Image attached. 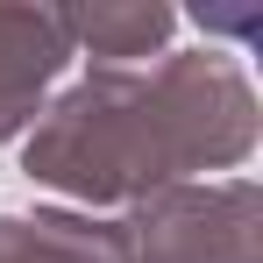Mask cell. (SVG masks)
Instances as JSON below:
<instances>
[{
	"label": "cell",
	"mask_w": 263,
	"mask_h": 263,
	"mask_svg": "<svg viewBox=\"0 0 263 263\" xmlns=\"http://www.w3.org/2000/svg\"><path fill=\"white\" fill-rule=\"evenodd\" d=\"M256 86L220 50H171L149 71H86L22 135V171L79 206H135L192 171L256 157Z\"/></svg>",
	"instance_id": "1"
},
{
	"label": "cell",
	"mask_w": 263,
	"mask_h": 263,
	"mask_svg": "<svg viewBox=\"0 0 263 263\" xmlns=\"http://www.w3.org/2000/svg\"><path fill=\"white\" fill-rule=\"evenodd\" d=\"M121 263H263V185L256 178H185L135 199Z\"/></svg>",
	"instance_id": "2"
},
{
	"label": "cell",
	"mask_w": 263,
	"mask_h": 263,
	"mask_svg": "<svg viewBox=\"0 0 263 263\" xmlns=\"http://www.w3.org/2000/svg\"><path fill=\"white\" fill-rule=\"evenodd\" d=\"M71 29L64 7L50 0H0V142L36 128V114L50 107V86L71 64Z\"/></svg>",
	"instance_id": "3"
},
{
	"label": "cell",
	"mask_w": 263,
	"mask_h": 263,
	"mask_svg": "<svg viewBox=\"0 0 263 263\" xmlns=\"http://www.w3.org/2000/svg\"><path fill=\"white\" fill-rule=\"evenodd\" d=\"M71 50H86L92 71H142L149 57H164L178 36V14L157 0H92V7H64Z\"/></svg>",
	"instance_id": "4"
},
{
	"label": "cell",
	"mask_w": 263,
	"mask_h": 263,
	"mask_svg": "<svg viewBox=\"0 0 263 263\" xmlns=\"http://www.w3.org/2000/svg\"><path fill=\"white\" fill-rule=\"evenodd\" d=\"M0 263H121V228L71 206L0 214Z\"/></svg>",
	"instance_id": "5"
},
{
	"label": "cell",
	"mask_w": 263,
	"mask_h": 263,
	"mask_svg": "<svg viewBox=\"0 0 263 263\" xmlns=\"http://www.w3.org/2000/svg\"><path fill=\"white\" fill-rule=\"evenodd\" d=\"M192 22L206 29V36H228V43H263V7L249 0V7H192Z\"/></svg>",
	"instance_id": "6"
}]
</instances>
